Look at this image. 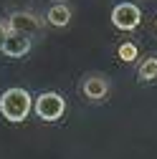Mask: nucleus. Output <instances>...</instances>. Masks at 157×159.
Returning <instances> with one entry per match:
<instances>
[{"instance_id": "1", "label": "nucleus", "mask_w": 157, "mask_h": 159, "mask_svg": "<svg viewBox=\"0 0 157 159\" xmlns=\"http://www.w3.org/2000/svg\"><path fill=\"white\" fill-rule=\"evenodd\" d=\"M33 109V98L26 89H8L3 91V96H0V114H3L8 121H26V116L31 114Z\"/></svg>"}, {"instance_id": "2", "label": "nucleus", "mask_w": 157, "mask_h": 159, "mask_svg": "<svg viewBox=\"0 0 157 159\" xmlns=\"http://www.w3.org/2000/svg\"><path fill=\"white\" fill-rule=\"evenodd\" d=\"M64 111H66V101L56 91H46L36 98V114L41 121H56V119L64 116Z\"/></svg>"}, {"instance_id": "3", "label": "nucleus", "mask_w": 157, "mask_h": 159, "mask_svg": "<svg viewBox=\"0 0 157 159\" xmlns=\"http://www.w3.org/2000/svg\"><path fill=\"white\" fill-rule=\"evenodd\" d=\"M112 23L119 30H134L137 25L142 23V10L137 8L134 3H119V5H114V10H112Z\"/></svg>"}, {"instance_id": "4", "label": "nucleus", "mask_w": 157, "mask_h": 159, "mask_svg": "<svg viewBox=\"0 0 157 159\" xmlns=\"http://www.w3.org/2000/svg\"><path fill=\"white\" fill-rule=\"evenodd\" d=\"M84 96L91 98V101H102V98L109 93V78L104 73H91L84 78V86H81Z\"/></svg>"}, {"instance_id": "5", "label": "nucleus", "mask_w": 157, "mask_h": 159, "mask_svg": "<svg viewBox=\"0 0 157 159\" xmlns=\"http://www.w3.org/2000/svg\"><path fill=\"white\" fill-rule=\"evenodd\" d=\"M8 28L13 33H23V35H36L38 30H41V20H38L36 15L31 13H13L10 15V23Z\"/></svg>"}, {"instance_id": "6", "label": "nucleus", "mask_w": 157, "mask_h": 159, "mask_svg": "<svg viewBox=\"0 0 157 159\" xmlns=\"http://www.w3.org/2000/svg\"><path fill=\"white\" fill-rule=\"evenodd\" d=\"M0 51H3L8 58H23V56L31 51V38L23 35V33H13V30H10Z\"/></svg>"}, {"instance_id": "7", "label": "nucleus", "mask_w": 157, "mask_h": 159, "mask_svg": "<svg viewBox=\"0 0 157 159\" xmlns=\"http://www.w3.org/2000/svg\"><path fill=\"white\" fill-rule=\"evenodd\" d=\"M46 18H48L51 25H56V28H66L69 20H71V8L64 5V3H56V5L48 8V15H46Z\"/></svg>"}, {"instance_id": "8", "label": "nucleus", "mask_w": 157, "mask_h": 159, "mask_svg": "<svg viewBox=\"0 0 157 159\" xmlns=\"http://www.w3.org/2000/svg\"><path fill=\"white\" fill-rule=\"evenodd\" d=\"M140 78L142 81H155L157 78V58H145L142 66H140Z\"/></svg>"}, {"instance_id": "9", "label": "nucleus", "mask_w": 157, "mask_h": 159, "mask_svg": "<svg viewBox=\"0 0 157 159\" xmlns=\"http://www.w3.org/2000/svg\"><path fill=\"white\" fill-rule=\"evenodd\" d=\"M117 56H119L124 63H132L134 58H137V46L134 43H122L119 48H117Z\"/></svg>"}, {"instance_id": "10", "label": "nucleus", "mask_w": 157, "mask_h": 159, "mask_svg": "<svg viewBox=\"0 0 157 159\" xmlns=\"http://www.w3.org/2000/svg\"><path fill=\"white\" fill-rule=\"evenodd\" d=\"M8 33H10V30H8V25H5V23H0V48H3V43H5Z\"/></svg>"}]
</instances>
